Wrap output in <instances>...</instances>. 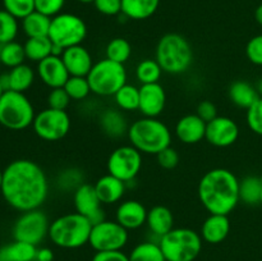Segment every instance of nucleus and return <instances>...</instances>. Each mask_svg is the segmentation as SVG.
Segmentation results:
<instances>
[{"mask_svg":"<svg viewBox=\"0 0 262 261\" xmlns=\"http://www.w3.org/2000/svg\"><path fill=\"white\" fill-rule=\"evenodd\" d=\"M160 0H122V14L133 20H143L152 17Z\"/></svg>","mask_w":262,"mask_h":261,"instance_id":"obj_25","label":"nucleus"},{"mask_svg":"<svg viewBox=\"0 0 262 261\" xmlns=\"http://www.w3.org/2000/svg\"><path fill=\"white\" fill-rule=\"evenodd\" d=\"M230 232V222L228 215L210 214L201 227V237L205 242L217 245L227 240Z\"/></svg>","mask_w":262,"mask_h":261,"instance_id":"obj_22","label":"nucleus"},{"mask_svg":"<svg viewBox=\"0 0 262 261\" xmlns=\"http://www.w3.org/2000/svg\"><path fill=\"white\" fill-rule=\"evenodd\" d=\"M37 246L23 241H13L0 247V261H35Z\"/></svg>","mask_w":262,"mask_h":261,"instance_id":"obj_27","label":"nucleus"},{"mask_svg":"<svg viewBox=\"0 0 262 261\" xmlns=\"http://www.w3.org/2000/svg\"><path fill=\"white\" fill-rule=\"evenodd\" d=\"M128 230L117 220H102L92 225L89 245L96 252L122 251L128 242Z\"/></svg>","mask_w":262,"mask_h":261,"instance_id":"obj_10","label":"nucleus"},{"mask_svg":"<svg viewBox=\"0 0 262 261\" xmlns=\"http://www.w3.org/2000/svg\"><path fill=\"white\" fill-rule=\"evenodd\" d=\"M71 97L67 94L64 87L59 89H51V91L48 95V104L49 107L56 110H67V107L71 104Z\"/></svg>","mask_w":262,"mask_h":261,"instance_id":"obj_42","label":"nucleus"},{"mask_svg":"<svg viewBox=\"0 0 262 261\" xmlns=\"http://www.w3.org/2000/svg\"><path fill=\"white\" fill-rule=\"evenodd\" d=\"M107 173L129 183L136 179L142 168V153L132 145L115 148L107 159Z\"/></svg>","mask_w":262,"mask_h":261,"instance_id":"obj_11","label":"nucleus"},{"mask_svg":"<svg viewBox=\"0 0 262 261\" xmlns=\"http://www.w3.org/2000/svg\"><path fill=\"white\" fill-rule=\"evenodd\" d=\"M92 223L78 212H69L50 223L49 235L51 242L60 248L74 250L89 243Z\"/></svg>","mask_w":262,"mask_h":261,"instance_id":"obj_4","label":"nucleus"},{"mask_svg":"<svg viewBox=\"0 0 262 261\" xmlns=\"http://www.w3.org/2000/svg\"><path fill=\"white\" fill-rule=\"evenodd\" d=\"M199 199L210 214L229 215L241 201L239 179L228 169H211L200 181Z\"/></svg>","mask_w":262,"mask_h":261,"instance_id":"obj_2","label":"nucleus"},{"mask_svg":"<svg viewBox=\"0 0 262 261\" xmlns=\"http://www.w3.org/2000/svg\"><path fill=\"white\" fill-rule=\"evenodd\" d=\"M91 261H129V257L123 251H102L95 253Z\"/></svg>","mask_w":262,"mask_h":261,"instance_id":"obj_48","label":"nucleus"},{"mask_svg":"<svg viewBox=\"0 0 262 261\" xmlns=\"http://www.w3.org/2000/svg\"><path fill=\"white\" fill-rule=\"evenodd\" d=\"M87 79L92 94L99 96H114L127 83V71L124 64L105 58L94 64Z\"/></svg>","mask_w":262,"mask_h":261,"instance_id":"obj_8","label":"nucleus"},{"mask_svg":"<svg viewBox=\"0 0 262 261\" xmlns=\"http://www.w3.org/2000/svg\"><path fill=\"white\" fill-rule=\"evenodd\" d=\"M64 90L69 95V97L76 101L84 100L91 94V87H90L87 77L71 76L67 83L64 84Z\"/></svg>","mask_w":262,"mask_h":261,"instance_id":"obj_38","label":"nucleus"},{"mask_svg":"<svg viewBox=\"0 0 262 261\" xmlns=\"http://www.w3.org/2000/svg\"><path fill=\"white\" fill-rule=\"evenodd\" d=\"M50 222L43 211L40 209L25 211L14 223L13 227V238L15 241L40 245L49 235Z\"/></svg>","mask_w":262,"mask_h":261,"instance_id":"obj_12","label":"nucleus"},{"mask_svg":"<svg viewBox=\"0 0 262 261\" xmlns=\"http://www.w3.org/2000/svg\"><path fill=\"white\" fill-rule=\"evenodd\" d=\"M262 182L260 177L248 176L239 181V200L246 205L260 204Z\"/></svg>","mask_w":262,"mask_h":261,"instance_id":"obj_32","label":"nucleus"},{"mask_svg":"<svg viewBox=\"0 0 262 261\" xmlns=\"http://www.w3.org/2000/svg\"><path fill=\"white\" fill-rule=\"evenodd\" d=\"M4 92H5V90L3 89V86H2V84H0V97L3 96V94H4Z\"/></svg>","mask_w":262,"mask_h":261,"instance_id":"obj_54","label":"nucleus"},{"mask_svg":"<svg viewBox=\"0 0 262 261\" xmlns=\"http://www.w3.org/2000/svg\"><path fill=\"white\" fill-rule=\"evenodd\" d=\"M239 137V127L229 117L217 115L215 119L207 123L205 140L216 147L232 146Z\"/></svg>","mask_w":262,"mask_h":261,"instance_id":"obj_15","label":"nucleus"},{"mask_svg":"<svg viewBox=\"0 0 262 261\" xmlns=\"http://www.w3.org/2000/svg\"><path fill=\"white\" fill-rule=\"evenodd\" d=\"M202 237L191 228H173L159 240L166 261H194L202 250Z\"/></svg>","mask_w":262,"mask_h":261,"instance_id":"obj_6","label":"nucleus"},{"mask_svg":"<svg viewBox=\"0 0 262 261\" xmlns=\"http://www.w3.org/2000/svg\"><path fill=\"white\" fill-rule=\"evenodd\" d=\"M54 260V252L48 247L37 248L36 252L35 261H53Z\"/></svg>","mask_w":262,"mask_h":261,"instance_id":"obj_49","label":"nucleus"},{"mask_svg":"<svg viewBox=\"0 0 262 261\" xmlns=\"http://www.w3.org/2000/svg\"><path fill=\"white\" fill-rule=\"evenodd\" d=\"M207 123L197 114H187L176 124V136L182 143L194 145L205 140Z\"/></svg>","mask_w":262,"mask_h":261,"instance_id":"obj_19","label":"nucleus"},{"mask_svg":"<svg viewBox=\"0 0 262 261\" xmlns=\"http://www.w3.org/2000/svg\"><path fill=\"white\" fill-rule=\"evenodd\" d=\"M32 102L23 92L8 90L0 97V124L12 130H22L35 119Z\"/></svg>","mask_w":262,"mask_h":261,"instance_id":"obj_7","label":"nucleus"},{"mask_svg":"<svg viewBox=\"0 0 262 261\" xmlns=\"http://www.w3.org/2000/svg\"><path fill=\"white\" fill-rule=\"evenodd\" d=\"M35 82V72L27 64H20L8 72V90L25 94Z\"/></svg>","mask_w":262,"mask_h":261,"instance_id":"obj_28","label":"nucleus"},{"mask_svg":"<svg viewBox=\"0 0 262 261\" xmlns=\"http://www.w3.org/2000/svg\"><path fill=\"white\" fill-rule=\"evenodd\" d=\"M0 192L8 205L18 211L40 209L49 196L48 177L35 161L18 159L3 170Z\"/></svg>","mask_w":262,"mask_h":261,"instance_id":"obj_1","label":"nucleus"},{"mask_svg":"<svg viewBox=\"0 0 262 261\" xmlns=\"http://www.w3.org/2000/svg\"><path fill=\"white\" fill-rule=\"evenodd\" d=\"M25 46L20 45L17 41L0 45V61L8 68H14V67L20 66L26 60Z\"/></svg>","mask_w":262,"mask_h":261,"instance_id":"obj_33","label":"nucleus"},{"mask_svg":"<svg viewBox=\"0 0 262 261\" xmlns=\"http://www.w3.org/2000/svg\"><path fill=\"white\" fill-rule=\"evenodd\" d=\"M66 0H35V10L53 18L60 14Z\"/></svg>","mask_w":262,"mask_h":261,"instance_id":"obj_43","label":"nucleus"},{"mask_svg":"<svg viewBox=\"0 0 262 261\" xmlns=\"http://www.w3.org/2000/svg\"><path fill=\"white\" fill-rule=\"evenodd\" d=\"M37 74L41 81L50 89L64 87L71 77L63 59L58 55H50L37 63Z\"/></svg>","mask_w":262,"mask_h":261,"instance_id":"obj_16","label":"nucleus"},{"mask_svg":"<svg viewBox=\"0 0 262 261\" xmlns=\"http://www.w3.org/2000/svg\"><path fill=\"white\" fill-rule=\"evenodd\" d=\"M229 99L235 106L248 110L260 99V95L256 87L248 82L235 81L229 87Z\"/></svg>","mask_w":262,"mask_h":261,"instance_id":"obj_24","label":"nucleus"},{"mask_svg":"<svg viewBox=\"0 0 262 261\" xmlns=\"http://www.w3.org/2000/svg\"><path fill=\"white\" fill-rule=\"evenodd\" d=\"M146 224H147L150 232L160 240L163 235H165L174 228L173 212L163 205L154 206L147 211Z\"/></svg>","mask_w":262,"mask_h":261,"instance_id":"obj_23","label":"nucleus"},{"mask_svg":"<svg viewBox=\"0 0 262 261\" xmlns=\"http://www.w3.org/2000/svg\"><path fill=\"white\" fill-rule=\"evenodd\" d=\"M83 176H82V171L79 169L76 168H68L64 169L63 171H60L58 177V186L59 188H61L63 191H69V189H73V192L83 183Z\"/></svg>","mask_w":262,"mask_h":261,"instance_id":"obj_39","label":"nucleus"},{"mask_svg":"<svg viewBox=\"0 0 262 261\" xmlns=\"http://www.w3.org/2000/svg\"><path fill=\"white\" fill-rule=\"evenodd\" d=\"M32 127L41 140L59 141L71 130V117L67 110L46 107L36 114Z\"/></svg>","mask_w":262,"mask_h":261,"instance_id":"obj_13","label":"nucleus"},{"mask_svg":"<svg viewBox=\"0 0 262 261\" xmlns=\"http://www.w3.org/2000/svg\"><path fill=\"white\" fill-rule=\"evenodd\" d=\"M256 90H257V92H258V95H260V97H262V78L257 82V84H256Z\"/></svg>","mask_w":262,"mask_h":261,"instance_id":"obj_51","label":"nucleus"},{"mask_svg":"<svg viewBox=\"0 0 262 261\" xmlns=\"http://www.w3.org/2000/svg\"><path fill=\"white\" fill-rule=\"evenodd\" d=\"M246 55L255 66L262 67V33L253 36L246 46Z\"/></svg>","mask_w":262,"mask_h":261,"instance_id":"obj_44","label":"nucleus"},{"mask_svg":"<svg viewBox=\"0 0 262 261\" xmlns=\"http://www.w3.org/2000/svg\"><path fill=\"white\" fill-rule=\"evenodd\" d=\"M51 18L42 13L32 12L22 19V28L27 37H45L49 36Z\"/></svg>","mask_w":262,"mask_h":261,"instance_id":"obj_29","label":"nucleus"},{"mask_svg":"<svg viewBox=\"0 0 262 261\" xmlns=\"http://www.w3.org/2000/svg\"><path fill=\"white\" fill-rule=\"evenodd\" d=\"M158 158V164L164 169H174L179 164V154L176 148H173L171 146L166 147L165 150H163L161 153H159L156 155Z\"/></svg>","mask_w":262,"mask_h":261,"instance_id":"obj_45","label":"nucleus"},{"mask_svg":"<svg viewBox=\"0 0 262 261\" xmlns=\"http://www.w3.org/2000/svg\"><path fill=\"white\" fill-rule=\"evenodd\" d=\"M23 46H25L26 58L31 61L40 63L41 60L46 59L48 56L53 55L54 44L51 42L49 36H45V37H30Z\"/></svg>","mask_w":262,"mask_h":261,"instance_id":"obj_30","label":"nucleus"},{"mask_svg":"<svg viewBox=\"0 0 262 261\" xmlns=\"http://www.w3.org/2000/svg\"><path fill=\"white\" fill-rule=\"evenodd\" d=\"M87 36V26L81 17L72 13H63L51 18L49 38L55 46L68 49L81 45Z\"/></svg>","mask_w":262,"mask_h":261,"instance_id":"obj_9","label":"nucleus"},{"mask_svg":"<svg viewBox=\"0 0 262 261\" xmlns=\"http://www.w3.org/2000/svg\"><path fill=\"white\" fill-rule=\"evenodd\" d=\"M127 135L133 147L148 155H158L171 145V130L158 118L143 117L135 120Z\"/></svg>","mask_w":262,"mask_h":261,"instance_id":"obj_3","label":"nucleus"},{"mask_svg":"<svg viewBox=\"0 0 262 261\" xmlns=\"http://www.w3.org/2000/svg\"><path fill=\"white\" fill-rule=\"evenodd\" d=\"M3 5L17 19H23L35 12V0H3Z\"/></svg>","mask_w":262,"mask_h":261,"instance_id":"obj_40","label":"nucleus"},{"mask_svg":"<svg viewBox=\"0 0 262 261\" xmlns=\"http://www.w3.org/2000/svg\"><path fill=\"white\" fill-rule=\"evenodd\" d=\"M79 3H83V4H90V3H94L95 0H77Z\"/></svg>","mask_w":262,"mask_h":261,"instance_id":"obj_52","label":"nucleus"},{"mask_svg":"<svg viewBox=\"0 0 262 261\" xmlns=\"http://www.w3.org/2000/svg\"><path fill=\"white\" fill-rule=\"evenodd\" d=\"M73 202L76 211L86 216L92 225L105 220L104 210L101 207V201L96 193L94 184L82 183L73 192Z\"/></svg>","mask_w":262,"mask_h":261,"instance_id":"obj_14","label":"nucleus"},{"mask_svg":"<svg viewBox=\"0 0 262 261\" xmlns=\"http://www.w3.org/2000/svg\"><path fill=\"white\" fill-rule=\"evenodd\" d=\"M95 8L104 15H118L122 13V0H95Z\"/></svg>","mask_w":262,"mask_h":261,"instance_id":"obj_46","label":"nucleus"},{"mask_svg":"<svg viewBox=\"0 0 262 261\" xmlns=\"http://www.w3.org/2000/svg\"><path fill=\"white\" fill-rule=\"evenodd\" d=\"M247 124L253 133L262 136V97L247 110Z\"/></svg>","mask_w":262,"mask_h":261,"instance_id":"obj_41","label":"nucleus"},{"mask_svg":"<svg viewBox=\"0 0 262 261\" xmlns=\"http://www.w3.org/2000/svg\"><path fill=\"white\" fill-rule=\"evenodd\" d=\"M61 59L71 76L87 77L95 64L91 53L84 46H82V44L64 49Z\"/></svg>","mask_w":262,"mask_h":261,"instance_id":"obj_20","label":"nucleus"},{"mask_svg":"<svg viewBox=\"0 0 262 261\" xmlns=\"http://www.w3.org/2000/svg\"><path fill=\"white\" fill-rule=\"evenodd\" d=\"M2 183H3V170H0V188H2Z\"/></svg>","mask_w":262,"mask_h":261,"instance_id":"obj_53","label":"nucleus"},{"mask_svg":"<svg viewBox=\"0 0 262 261\" xmlns=\"http://www.w3.org/2000/svg\"><path fill=\"white\" fill-rule=\"evenodd\" d=\"M105 53H106V58L110 60L124 64L129 60L130 55H132V46L125 38L115 37L109 41Z\"/></svg>","mask_w":262,"mask_h":261,"instance_id":"obj_36","label":"nucleus"},{"mask_svg":"<svg viewBox=\"0 0 262 261\" xmlns=\"http://www.w3.org/2000/svg\"><path fill=\"white\" fill-rule=\"evenodd\" d=\"M94 187L101 204L112 205L122 200V197L125 193V189H127V183L107 173L100 177L96 183L94 184Z\"/></svg>","mask_w":262,"mask_h":261,"instance_id":"obj_21","label":"nucleus"},{"mask_svg":"<svg viewBox=\"0 0 262 261\" xmlns=\"http://www.w3.org/2000/svg\"><path fill=\"white\" fill-rule=\"evenodd\" d=\"M114 100L119 109L125 110V112L138 110L140 107V89L133 84L125 83L114 95Z\"/></svg>","mask_w":262,"mask_h":261,"instance_id":"obj_34","label":"nucleus"},{"mask_svg":"<svg viewBox=\"0 0 262 261\" xmlns=\"http://www.w3.org/2000/svg\"><path fill=\"white\" fill-rule=\"evenodd\" d=\"M260 204L262 205V192H261V199H260Z\"/></svg>","mask_w":262,"mask_h":261,"instance_id":"obj_55","label":"nucleus"},{"mask_svg":"<svg viewBox=\"0 0 262 261\" xmlns=\"http://www.w3.org/2000/svg\"><path fill=\"white\" fill-rule=\"evenodd\" d=\"M147 211L142 202L137 200H127L118 206L115 220L127 230H135L146 224Z\"/></svg>","mask_w":262,"mask_h":261,"instance_id":"obj_18","label":"nucleus"},{"mask_svg":"<svg viewBox=\"0 0 262 261\" xmlns=\"http://www.w3.org/2000/svg\"><path fill=\"white\" fill-rule=\"evenodd\" d=\"M129 261H166L159 242L146 241L133 247L128 255Z\"/></svg>","mask_w":262,"mask_h":261,"instance_id":"obj_31","label":"nucleus"},{"mask_svg":"<svg viewBox=\"0 0 262 261\" xmlns=\"http://www.w3.org/2000/svg\"><path fill=\"white\" fill-rule=\"evenodd\" d=\"M100 127L102 132L112 138H118L128 133V124L125 117L115 109H106L100 115Z\"/></svg>","mask_w":262,"mask_h":261,"instance_id":"obj_26","label":"nucleus"},{"mask_svg":"<svg viewBox=\"0 0 262 261\" xmlns=\"http://www.w3.org/2000/svg\"><path fill=\"white\" fill-rule=\"evenodd\" d=\"M255 19L258 25L262 26V4L258 5L255 10Z\"/></svg>","mask_w":262,"mask_h":261,"instance_id":"obj_50","label":"nucleus"},{"mask_svg":"<svg viewBox=\"0 0 262 261\" xmlns=\"http://www.w3.org/2000/svg\"><path fill=\"white\" fill-rule=\"evenodd\" d=\"M196 114L206 123L211 122L212 119H215V118L217 117L216 105H215L214 102L209 101V100H204V101L200 102L199 106H197Z\"/></svg>","mask_w":262,"mask_h":261,"instance_id":"obj_47","label":"nucleus"},{"mask_svg":"<svg viewBox=\"0 0 262 261\" xmlns=\"http://www.w3.org/2000/svg\"><path fill=\"white\" fill-rule=\"evenodd\" d=\"M166 105V94L160 83L142 84L140 87V110L143 117L158 118Z\"/></svg>","mask_w":262,"mask_h":261,"instance_id":"obj_17","label":"nucleus"},{"mask_svg":"<svg viewBox=\"0 0 262 261\" xmlns=\"http://www.w3.org/2000/svg\"><path fill=\"white\" fill-rule=\"evenodd\" d=\"M163 74V69H161L160 64L156 61V59H145V60L140 61L136 68V77L141 84H150V83H158Z\"/></svg>","mask_w":262,"mask_h":261,"instance_id":"obj_35","label":"nucleus"},{"mask_svg":"<svg viewBox=\"0 0 262 261\" xmlns=\"http://www.w3.org/2000/svg\"><path fill=\"white\" fill-rule=\"evenodd\" d=\"M155 59L163 72L182 74L193 63V50L186 37L179 33H166L156 45Z\"/></svg>","mask_w":262,"mask_h":261,"instance_id":"obj_5","label":"nucleus"},{"mask_svg":"<svg viewBox=\"0 0 262 261\" xmlns=\"http://www.w3.org/2000/svg\"><path fill=\"white\" fill-rule=\"evenodd\" d=\"M260 179H261V182H262V176H261V177H260Z\"/></svg>","mask_w":262,"mask_h":261,"instance_id":"obj_56","label":"nucleus"},{"mask_svg":"<svg viewBox=\"0 0 262 261\" xmlns=\"http://www.w3.org/2000/svg\"><path fill=\"white\" fill-rule=\"evenodd\" d=\"M18 19L5 9L0 10V45L12 42L18 35Z\"/></svg>","mask_w":262,"mask_h":261,"instance_id":"obj_37","label":"nucleus"}]
</instances>
